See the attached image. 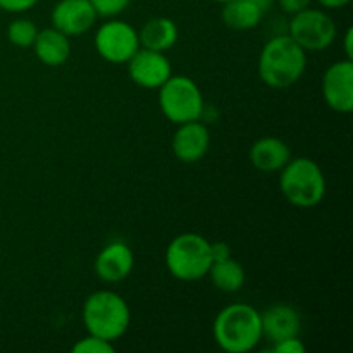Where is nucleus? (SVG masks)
<instances>
[{"instance_id":"f257e3e1","label":"nucleus","mask_w":353,"mask_h":353,"mask_svg":"<svg viewBox=\"0 0 353 353\" xmlns=\"http://www.w3.org/2000/svg\"><path fill=\"white\" fill-rule=\"evenodd\" d=\"M212 334L221 350L228 353L252 352L264 338L261 312L248 303H230L217 312Z\"/></svg>"},{"instance_id":"f03ea898","label":"nucleus","mask_w":353,"mask_h":353,"mask_svg":"<svg viewBox=\"0 0 353 353\" xmlns=\"http://www.w3.org/2000/svg\"><path fill=\"white\" fill-rule=\"evenodd\" d=\"M257 68L269 88H290L305 72L307 52L290 34H279L262 47Z\"/></svg>"},{"instance_id":"7ed1b4c3","label":"nucleus","mask_w":353,"mask_h":353,"mask_svg":"<svg viewBox=\"0 0 353 353\" xmlns=\"http://www.w3.org/2000/svg\"><path fill=\"white\" fill-rule=\"evenodd\" d=\"M81 319L86 333L114 343L123 338L130 327V305L119 293L99 290L83 303Z\"/></svg>"},{"instance_id":"20e7f679","label":"nucleus","mask_w":353,"mask_h":353,"mask_svg":"<svg viewBox=\"0 0 353 353\" xmlns=\"http://www.w3.org/2000/svg\"><path fill=\"white\" fill-rule=\"evenodd\" d=\"M283 196L299 209H312L326 195V176L314 159L295 157L279 171Z\"/></svg>"},{"instance_id":"39448f33","label":"nucleus","mask_w":353,"mask_h":353,"mask_svg":"<svg viewBox=\"0 0 353 353\" xmlns=\"http://www.w3.org/2000/svg\"><path fill=\"white\" fill-rule=\"evenodd\" d=\"M212 265L210 241L199 233L178 234L165 248V268L179 281H199Z\"/></svg>"},{"instance_id":"423d86ee","label":"nucleus","mask_w":353,"mask_h":353,"mask_svg":"<svg viewBox=\"0 0 353 353\" xmlns=\"http://www.w3.org/2000/svg\"><path fill=\"white\" fill-rule=\"evenodd\" d=\"M159 105L165 119L174 124L202 119L205 110V102L199 85L183 74H171L159 88Z\"/></svg>"},{"instance_id":"0eeeda50","label":"nucleus","mask_w":353,"mask_h":353,"mask_svg":"<svg viewBox=\"0 0 353 353\" xmlns=\"http://www.w3.org/2000/svg\"><path fill=\"white\" fill-rule=\"evenodd\" d=\"M288 34L305 52H323L333 45L336 24L326 10L307 7L293 14Z\"/></svg>"},{"instance_id":"6e6552de","label":"nucleus","mask_w":353,"mask_h":353,"mask_svg":"<svg viewBox=\"0 0 353 353\" xmlns=\"http://www.w3.org/2000/svg\"><path fill=\"white\" fill-rule=\"evenodd\" d=\"M93 41L100 57L110 64H126L140 50L138 31L130 23L116 17L100 24Z\"/></svg>"},{"instance_id":"1a4fd4ad","label":"nucleus","mask_w":353,"mask_h":353,"mask_svg":"<svg viewBox=\"0 0 353 353\" xmlns=\"http://www.w3.org/2000/svg\"><path fill=\"white\" fill-rule=\"evenodd\" d=\"M321 92L326 105L338 114L353 110V61L341 59L326 69L321 83Z\"/></svg>"},{"instance_id":"9d476101","label":"nucleus","mask_w":353,"mask_h":353,"mask_svg":"<svg viewBox=\"0 0 353 353\" xmlns=\"http://www.w3.org/2000/svg\"><path fill=\"white\" fill-rule=\"evenodd\" d=\"M126 64L131 81L137 83L141 88L159 90L172 74L171 62L165 57L164 52L140 47V50Z\"/></svg>"},{"instance_id":"9b49d317","label":"nucleus","mask_w":353,"mask_h":353,"mask_svg":"<svg viewBox=\"0 0 353 353\" xmlns=\"http://www.w3.org/2000/svg\"><path fill=\"white\" fill-rule=\"evenodd\" d=\"M97 12L90 0H59L50 14L52 26L65 37H79L92 30Z\"/></svg>"},{"instance_id":"f8f14e48","label":"nucleus","mask_w":353,"mask_h":353,"mask_svg":"<svg viewBox=\"0 0 353 353\" xmlns=\"http://www.w3.org/2000/svg\"><path fill=\"white\" fill-rule=\"evenodd\" d=\"M210 147L209 128L202 121H190L178 124L172 137V154L183 164H195L202 161Z\"/></svg>"},{"instance_id":"ddd939ff","label":"nucleus","mask_w":353,"mask_h":353,"mask_svg":"<svg viewBox=\"0 0 353 353\" xmlns=\"http://www.w3.org/2000/svg\"><path fill=\"white\" fill-rule=\"evenodd\" d=\"M134 268L133 250L124 241L116 240L99 252L95 259V272L103 283H119L131 274Z\"/></svg>"},{"instance_id":"4468645a","label":"nucleus","mask_w":353,"mask_h":353,"mask_svg":"<svg viewBox=\"0 0 353 353\" xmlns=\"http://www.w3.org/2000/svg\"><path fill=\"white\" fill-rule=\"evenodd\" d=\"M262 319V334L269 338V341L286 340V338L299 336L302 330V319L296 309L286 303H278L272 305L261 314Z\"/></svg>"},{"instance_id":"2eb2a0df","label":"nucleus","mask_w":353,"mask_h":353,"mask_svg":"<svg viewBox=\"0 0 353 353\" xmlns=\"http://www.w3.org/2000/svg\"><path fill=\"white\" fill-rule=\"evenodd\" d=\"M248 159L257 171L269 174V172H279L288 164L292 159V150L281 138L262 137L250 147Z\"/></svg>"},{"instance_id":"dca6fc26","label":"nucleus","mask_w":353,"mask_h":353,"mask_svg":"<svg viewBox=\"0 0 353 353\" xmlns=\"http://www.w3.org/2000/svg\"><path fill=\"white\" fill-rule=\"evenodd\" d=\"M33 50L38 61L48 68H59L65 64L71 55V41L62 31L52 28L38 31L37 38L33 41Z\"/></svg>"},{"instance_id":"f3484780","label":"nucleus","mask_w":353,"mask_h":353,"mask_svg":"<svg viewBox=\"0 0 353 353\" xmlns=\"http://www.w3.org/2000/svg\"><path fill=\"white\" fill-rule=\"evenodd\" d=\"M179 31L178 26L169 17H154V19L147 21L138 31V38H140V47L148 48V50L155 52H168L172 48L178 41Z\"/></svg>"},{"instance_id":"a211bd4d","label":"nucleus","mask_w":353,"mask_h":353,"mask_svg":"<svg viewBox=\"0 0 353 353\" xmlns=\"http://www.w3.org/2000/svg\"><path fill=\"white\" fill-rule=\"evenodd\" d=\"M264 12L255 0H230L223 3L221 19L231 30L247 31L261 24Z\"/></svg>"},{"instance_id":"6ab92c4d","label":"nucleus","mask_w":353,"mask_h":353,"mask_svg":"<svg viewBox=\"0 0 353 353\" xmlns=\"http://www.w3.org/2000/svg\"><path fill=\"white\" fill-rule=\"evenodd\" d=\"M207 276L212 281L214 288H217L219 292L224 293H234L240 292L245 285V268L238 261H234L233 257L223 259V261H216L210 265Z\"/></svg>"},{"instance_id":"aec40b11","label":"nucleus","mask_w":353,"mask_h":353,"mask_svg":"<svg viewBox=\"0 0 353 353\" xmlns=\"http://www.w3.org/2000/svg\"><path fill=\"white\" fill-rule=\"evenodd\" d=\"M38 34V28L37 24L33 23L31 19H14L12 23L9 24L7 28V38H9L10 43L14 47H19V48H26L31 47Z\"/></svg>"},{"instance_id":"412c9836","label":"nucleus","mask_w":353,"mask_h":353,"mask_svg":"<svg viewBox=\"0 0 353 353\" xmlns=\"http://www.w3.org/2000/svg\"><path fill=\"white\" fill-rule=\"evenodd\" d=\"M71 350L72 353H112L114 343L103 340V338L95 336V334H88V336L76 341Z\"/></svg>"},{"instance_id":"4be33fe9","label":"nucleus","mask_w":353,"mask_h":353,"mask_svg":"<svg viewBox=\"0 0 353 353\" xmlns=\"http://www.w3.org/2000/svg\"><path fill=\"white\" fill-rule=\"evenodd\" d=\"M90 2H92L97 16L110 19V17H117L121 12H124L131 0H90Z\"/></svg>"},{"instance_id":"5701e85b","label":"nucleus","mask_w":353,"mask_h":353,"mask_svg":"<svg viewBox=\"0 0 353 353\" xmlns=\"http://www.w3.org/2000/svg\"><path fill=\"white\" fill-rule=\"evenodd\" d=\"M272 352L274 353H305V345L299 336L286 338V340L272 343Z\"/></svg>"},{"instance_id":"b1692460","label":"nucleus","mask_w":353,"mask_h":353,"mask_svg":"<svg viewBox=\"0 0 353 353\" xmlns=\"http://www.w3.org/2000/svg\"><path fill=\"white\" fill-rule=\"evenodd\" d=\"M38 3V0H0V9L6 12L19 14L33 9Z\"/></svg>"},{"instance_id":"393cba45","label":"nucleus","mask_w":353,"mask_h":353,"mask_svg":"<svg viewBox=\"0 0 353 353\" xmlns=\"http://www.w3.org/2000/svg\"><path fill=\"white\" fill-rule=\"evenodd\" d=\"M312 2L314 0H278L281 10H285L286 14H292V16L312 6Z\"/></svg>"},{"instance_id":"a878e982","label":"nucleus","mask_w":353,"mask_h":353,"mask_svg":"<svg viewBox=\"0 0 353 353\" xmlns=\"http://www.w3.org/2000/svg\"><path fill=\"white\" fill-rule=\"evenodd\" d=\"M210 254H212V262L223 261V259L231 257V248L224 241H217V243H210Z\"/></svg>"},{"instance_id":"bb28decb","label":"nucleus","mask_w":353,"mask_h":353,"mask_svg":"<svg viewBox=\"0 0 353 353\" xmlns=\"http://www.w3.org/2000/svg\"><path fill=\"white\" fill-rule=\"evenodd\" d=\"M316 2L324 9H341V7L348 6L352 0H316Z\"/></svg>"},{"instance_id":"cd10ccee","label":"nucleus","mask_w":353,"mask_h":353,"mask_svg":"<svg viewBox=\"0 0 353 353\" xmlns=\"http://www.w3.org/2000/svg\"><path fill=\"white\" fill-rule=\"evenodd\" d=\"M352 38H353V30L348 28L343 34V47H345V54H347V59H352L353 61V50H352Z\"/></svg>"},{"instance_id":"c85d7f7f","label":"nucleus","mask_w":353,"mask_h":353,"mask_svg":"<svg viewBox=\"0 0 353 353\" xmlns=\"http://www.w3.org/2000/svg\"><path fill=\"white\" fill-rule=\"evenodd\" d=\"M255 2H257L259 6L262 7V9H264V10H268L269 7H271V3L274 2V0H255Z\"/></svg>"},{"instance_id":"c756f323","label":"nucleus","mask_w":353,"mask_h":353,"mask_svg":"<svg viewBox=\"0 0 353 353\" xmlns=\"http://www.w3.org/2000/svg\"><path fill=\"white\" fill-rule=\"evenodd\" d=\"M214 2H217V3H226V2H230V0H214Z\"/></svg>"}]
</instances>
